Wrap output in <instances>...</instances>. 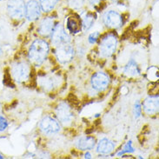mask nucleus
Masks as SVG:
<instances>
[{
	"instance_id": "1",
	"label": "nucleus",
	"mask_w": 159,
	"mask_h": 159,
	"mask_svg": "<svg viewBox=\"0 0 159 159\" xmlns=\"http://www.w3.org/2000/svg\"><path fill=\"white\" fill-rule=\"evenodd\" d=\"M50 53V45L43 39H36L29 48L28 58L31 65L40 66L47 59Z\"/></svg>"
},
{
	"instance_id": "2",
	"label": "nucleus",
	"mask_w": 159,
	"mask_h": 159,
	"mask_svg": "<svg viewBox=\"0 0 159 159\" xmlns=\"http://www.w3.org/2000/svg\"><path fill=\"white\" fill-rule=\"evenodd\" d=\"M118 40L116 35L107 34L104 36L99 43V55L103 58H109L112 57L116 51Z\"/></svg>"
},
{
	"instance_id": "3",
	"label": "nucleus",
	"mask_w": 159,
	"mask_h": 159,
	"mask_svg": "<svg viewBox=\"0 0 159 159\" xmlns=\"http://www.w3.org/2000/svg\"><path fill=\"white\" fill-rule=\"evenodd\" d=\"M13 79L17 83H25L30 77V67L25 61H19L15 63L11 70Z\"/></svg>"
},
{
	"instance_id": "4",
	"label": "nucleus",
	"mask_w": 159,
	"mask_h": 159,
	"mask_svg": "<svg viewBox=\"0 0 159 159\" xmlns=\"http://www.w3.org/2000/svg\"><path fill=\"white\" fill-rule=\"evenodd\" d=\"M75 49L71 43H66L56 46L55 55L57 61L62 64L65 65L71 62L75 57Z\"/></svg>"
},
{
	"instance_id": "5",
	"label": "nucleus",
	"mask_w": 159,
	"mask_h": 159,
	"mask_svg": "<svg viewBox=\"0 0 159 159\" xmlns=\"http://www.w3.org/2000/svg\"><path fill=\"white\" fill-rule=\"evenodd\" d=\"M6 11L11 18L20 20L25 17V3L24 0H8Z\"/></svg>"
},
{
	"instance_id": "6",
	"label": "nucleus",
	"mask_w": 159,
	"mask_h": 159,
	"mask_svg": "<svg viewBox=\"0 0 159 159\" xmlns=\"http://www.w3.org/2000/svg\"><path fill=\"white\" fill-rule=\"evenodd\" d=\"M111 83V78L108 74L103 71L96 72L90 78V85L91 88L96 91L102 92L103 90H107Z\"/></svg>"
},
{
	"instance_id": "7",
	"label": "nucleus",
	"mask_w": 159,
	"mask_h": 159,
	"mask_svg": "<svg viewBox=\"0 0 159 159\" xmlns=\"http://www.w3.org/2000/svg\"><path fill=\"white\" fill-rule=\"evenodd\" d=\"M39 127L42 132L48 136L56 135L59 133L61 130L60 124L50 116H45L43 117V119L40 122Z\"/></svg>"
},
{
	"instance_id": "8",
	"label": "nucleus",
	"mask_w": 159,
	"mask_h": 159,
	"mask_svg": "<svg viewBox=\"0 0 159 159\" xmlns=\"http://www.w3.org/2000/svg\"><path fill=\"white\" fill-rule=\"evenodd\" d=\"M51 41L52 44L56 47L63 43H71V39L70 36L65 31L64 26L60 24H57L55 25V27L51 34Z\"/></svg>"
},
{
	"instance_id": "9",
	"label": "nucleus",
	"mask_w": 159,
	"mask_h": 159,
	"mask_svg": "<svg viewBox=\"0 0 159 159\" xmlns=\"http://www.w3.org/2000/svg\"><path fill=\"white\" fill-rule=\"evenodd\" d=\"M56 116L57 120L62 124L69 125L74 119V113L67 103H60L56 109Z\"/></svg>"
},
{
	"instance_id": "10",
	"label": "nucleus",
	"mask_w": 159,
	"mask_h": 159,
	"mask_svg": "<svg viewBox=\"0 0 159 159\" xmlns=\"http://www.w3.org/2000/svg\"><path fill=\"white\" fill-rule=\"evenodd\" d=\"M103 24L108 28L111 29H117L120 28L124 24V19L119 13L116 11H108L104 13L103 17Z\"/></svg>"
},
{
	"instance_id": "11",
	"label": "nucleus",
	"mask_w": 159,
	"mask_h": 159,
	"mask_svg": "<svg viewBox=\"0 0 159 159\" xmlns=\"http://www.w3.org/2000/svg\"><path fill=\"white\" fill-rule=\"evenodd\" d=\"M42 13V9L40 4L37 0H30L25 4V17L30 22L37 21Z\"/></svg>"
},
{
	"instance_id": "12",
	"label": "nucleus",
	"mask_w": 159,
	"mask_h": 159,
	"mask_svg": "<svg viewBox=\"0 0 159 159\" xmlns=\"http://www.w3.org/2000/svg\"><path fill=\"white\" fill-rule=\"evenodd\" d=\"M143 109L145 114L151 116L158 112V96H150L143 103Z\"/></svg>"
},
{
	"instance_id": "13",
	"label": "nucleus",
	"mask_w": 159,
	"mask_h": 159,
	"mask_svg": "<svg viewBox=\"0 0 159 159\" xmlns=\"http://www.w3.org/2000/svg\"><path fill=\"white\" fill-rule=\"evenodd\" d=\"M54 27H55L54 19L52 17H44L39 24V27H38V32L42 37L46 38V37L51 36Z\"/></svg>"
},
{
	"instance_id": "14",
	"label": "nucleus",
	"mask_w": 159,
	"mask_h": 159,
	"mask_svg": "<svg viewBox=\"0 0 159 159\" xmlns=\"http://www.w3.org/2000/svg\"><path fill=\"white\" fill-rule=\"evenodd\" d=\"M114 149V143L106 138H102L97 145V152L100 155H110L111 152H113Z\"/></svg>"
},
{
	"instance_id": "15",
	"label": "nucleus",
	"mask_w": 159,
	"mask_h": 159,
	"mask_svg": "<svg viewBox=\"0 0 159 159\" xmlns=\"http://www.w3.org/2000/svg\"><path fill=\"white\" fill-rule=\"evenodd\" d=\"M96 146V139L90 136H84L82 137L77 142V147L80 151H89L94 149Z\"/></svg>"
},
{
	"instance_id": "16",
	"label": "nucleus",
	"mask_w": 159,
	"mask_h": 159,
	"mask_svg": "<svg viewBox=\"0 0 159 159\" xmlns=\"http://www.w3.org/2000/svg\"><path fill=\"white\" fill-rule=\"evenodd\" d=\"M124 73L128 77H138L141 75V70L136 61L130 59L124 67Z\"/></svg>"
},
{
	"instance_id": "17",
	"label": "nucleus",
	"mask_w": 159,
	"mask_h": 159,
	"mask_svg": "<svg viewBox=\"0 0 159 159\" xmlns=\"http://www.w3.org/2000/svg\"><path fill=\"white\" fill-rule=\"evenodd\" d=\"M66 27H67V30H69L70 33L78 34L80 32L82 29V22L78 17L71 16L67 18Z\"/></svg>"
},
{
	"instance_id": "18",
	"label": "nucleus",
	"mask_w": 159,
	"mask_h": 159,
	"mask_svg": "<svg viewBox=\"0 0 159 159\" xmlns=\"http://www.w3.org/2000/svg\"><path fill=\"white\" fill-rule=\"evenodd\" d=\"M40 84L45 90H52L57 85V78L53 76H44L40 79Z\"/></svg>"
},
{
	"instance_id": "19",
	"label": "nucleus",
	"mask_w": 159,
	"mask_h": 159,
	"mask_svg": "<svg viewBox=\"0 0 159 159\" xmlns=\"http://www.w3.org/2000/svg\"><path fill=\"white\" fill-rule=\"evenodd\" d=\"M94 14L90 12H86L82 18V28L84 31H87L91 29V27L94 25L95 23Z\"/></svg>"
},
{
	"instance_id": "20",
	"label": "nucleus",
	"mask_w": 159,
	"mask_h": 159,
	"mask_svg": "<svg viewBox=\"0 0 159 159\" xmlns=\"http://www.w3.org/2000/svg\"><path fill=\"white\" fill-rule=\"evenodd\" d=\"M58 0H39V4L43 12L49 13L52 11L57 4Z\"/></svg>"
},
{
	"instance_id": "21",
	"label": "nucleus",
	"mask_w": 159,
	"mask_h": 159,
	"mask_svg": "<svg viewBox=\"0 0 159 159\" xmlns=\"http://www.w3.org/2000/svg\"><path fill=\"white\" fill-rule=\"evenodd\" d=\"M135 151V149H134V147L132 146V141H128V142L125 143V145L124 146V148L121 150L119 152H117L116 153V156L117 157H121V156L125 155L126 153H132Z\"/></svg>"
},
{
	"instance_id": "22",
	"label": "nucleus",
	"mask_w": 159,
	"mask_h": 159,
	"mask_svg": "<svg viewBox=\"0 0 159 159\" xmlns=\"http://www.w3.org/2000/svg\"><path fill=\"white\" fill-rule=\"evenodd\" d=\"M68 4L70 8L79 10L84 6V0H68Z\"/></svg>"
},
{
	"instance_id": "23",
	"label": "nucleus",
	"mask_w": 159,
	"mask_h": 159,
	"mask_svg": "<svg viewBox=\"0 0 159 159\" xmlns=\"http://www.w3.org/2000/svg\"><path fill=\"white\" fill-rule=\"evenodd\" d=\"M133 114L135 119H138L139 118L141 115H142V105L140 101H136L135 104H134V109H133Z\"/></svg>"
},
{
	"instance_id": "24",
	"label": "nucleus",
	"mask_w": 159,
	"mask_h": 159,
	"mask_svg": "<svg viewBox=\"0 0 159 159\" xmlns=\"http://www.w3.org/2000/svg\"><path fill=\"white\" fill-rule=\"evenodd\" d=\"M99 37H100V33L98 31H93L91 32L89 36H88V43L90 44H95L98 42Z\"/></svg>"
},
{
	"instance_id": "25",
	"label": "nucleus",
	"mask_w": 159,
	"mask_h": 159,
	"mask_svg": "<svg viewBox=\"0 0 159 159\" xmlns=\"http://www.w3.org/2000/svg\"><path fill=\"white\" fill-rule=\"evenodd\" d=\"M9 126V122L5 116L0 115V132L5 131Z\"/></svg>"
},
{
	"instance_id": "26",
	"label": "nucleus",
	"mask_w": 159,
	"mask_h": 159,
	"mask_svg": "<svg viewBox=\"0 0 159 159\" xmlns=\"http://www.w3.org/2000/svg\"><path fill=\"white\" fill-rule=\"evenodd\" d=\"M88 1H89L90 4H91L92 5H96V4H98L101 0H88Z\"/></svg>"
},
{
	"instance_id": "27",
	"label": "nucleus",
	"mask_w": 159,
	"mask_h": 159,
	"mask_svg": "<svg viewBox=\"0 0 159 159\" xmlns=\"http://www.w3.org/2000/svg\"><path fill=\"white\" fill-rule=\"evenodd\" d=\"M91 157H91V154H90V152H88V151H87L85 154H84V158L90 159V158H91Z\"/></svg>"
},
{
	"instance_id": "28",
	"label": "nucleus",
	"mask_w": 159,
	"mask_h": 159,
	"mask_svg": "<svg viewBox=\"0 0 159 159\" xmlns=\"http://www.w3.org/2000/svg\"><path fill=\"white\" fill-rule=\"evenodd\" d=\"M4 155H3V154H2V153L0 152V159H4Z\"/></svg>"
},
{
	"instance_id": "29",
	"label": "nucleus",
	"mask_w": 159,
	"mask_h": 159,
	"mask_svg": "<svg viewBox=\"0 0 159 159\" xmlns=\"http://www.w3.org/2000/svg\"><path fill=\"white\" fill-rule=\"evenodd\" d=\"M2 54H3V49L0 46V55H2Z\"/></svg>"
}]
</instances>
